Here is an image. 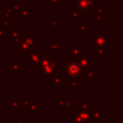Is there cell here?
<instances>
[{
    "instance_id": "6",
    "label": "cell",
    "mask_w": 123,
    "mask_h": 123,
    "mask_svg": "<svg viewBox=\"0 0 123 123\" xmlns=\"http://www.w3.org/2000/svg\"><path fill=\"white\" fill-rule=\"evenodd\" d=\"M76 3V9L81 12H87L89 13L93 12V8L91 5V2L89 0H75Z\"/></svg>"
},
{
    "instance_id": "16",
    "label": "cell",
    "mask_w": 123,
    "mask_h": 123,
    "mask_svg": "<svg viewBox=\"0 0 123 123\" xmlns=\"http://www.w3.org/2000/svg\"><path fill=\"white\" fill-rule=\"evenodd\" d=\"M16 49H17V51H18L19 53H21L22 56H24V57H26L29 53H31V52H35V51H36V48H31V47H30L28 44H26L23 40H22L21 44H20Z\"/></svg>"
},
{
    "instance_id": "31",
    "label": "cell",
    "mask_w": 123,
    "mask_h": 123,
    "mask_svg": "<svg viewBox=\"0 0 123 123\" xmlns=\"http://www.w3.org/2000/svg\"><path fill=\"white\" fill-rule=\"evenodd\" d=\"M29 103H30V100H28L27 96L24 95L22 97V99L20 100V105H21V109H27L28 106H29Z\"/></svg>"
},
{
    "instance_id": "32",
    "label": "cell",
    "mask_w": 123,
    "mask_h": 123,
    "mask_svg": "<svg viewBox=\"0 0 123 123\" xmlns=\"http://www.w3.org/2000/svg\"><path fill=\"white\" fill-rule=\"evenodd\" d=\"M14 14H15V12L11 9V8H6L5 9V15L7 16V17H13L14 16Z\"/></svg>"
},
{
    "instance_id": "5",
    "label": "cell",
    "mask_w": 123,
    "mask_h": 123,
    "mask_svg": "<svg viewBox=\"0 0 123 123\" xmlns=\"http://www.w3.org/2000/svg\"><path fill=\"white\" fill-rule=\"evenodd\" d=\"M92 42L95 48L104 47L106 42V32L105 30H97L92 36Z\"/></svg>"
},
{
    "instance_id": "39",
    "label": "cell",
    "mask_w": 123,
    "mask_h": 123,
    "mask_svg": "<svg viewBox=\"0 0 123 123\" xmlns=\"http://www.w3.org/2000/svg\"><path fill=\"white\" fill-rule=\"evenodd\" d=\"M0 109H1V105H0Z\"/></svg>"
},
{
    "instance_id": "35",
    "label": "cell",
    "mask_w": 123,
    "mask_h": 123,
    "mask_svg": "<svg viewBox=\"0 0 123 123\" xmlns=\"http://www.w3.org/2000/svg\"><path fill=\"white\" fill-rule=\"evenodd\" d=\"M0 38L2 39V43H4L6 40H5V30L0 26Z\"/></svg>"
},
{
    "instance_id": "28",
    "label": "cell",
    "mask_w": 123,
    "mask_h": 123,
    "mask_svg": "<svg viewBox=\"0 0 123 123\" xmlns=\"http://www.w3.org/2000/svg\"><path fill=\"white\" fill-rule=\"evenodd\" d=\"M79 82H80V79L77 77L70 78V90L71 91H74L77 88V86H79Z\"/></svg>"
},
{
    "instance_id": "11",
    "label": "cell",
    "mask_w": 123,
    "mask_h": 123,
    "mask_svg": "<svg viewBox=\"0 0 123 123\" xmlns=\"http://www.w3.org/2000/svg\"><path fill=\"white\" fill-rule=\"evenodd\" d=\"M22 40L31 48H36V35L35 34H22Z\"/></svg>"
},
{
    "instance_id": "3",
    "label": "cell",
    "mask_w": 123,
    "mask_h": 123,
    "mask_svg": "<svg viewBox=\"0 0 123 123\" xmlns=\"http://www.w3.org/2000/svg\"><path fill=\"white\" fill-rule=\"evenodd\" d=\"M88 53L85 51V49L80 46L78 42H71L70 43V61L78 62L81 58L87 56Z\"/></svg>"
},
{
    "instance_id": "40",
    "label": "cell",
    "mask_w": 123,
    "mask_h": 123,
    "mask_svg": "<svg viewBox=\"0 0 123 123\" xmlns=\"http://www.w3.org/2000/svg\"><path fill=\"white\" fill-rule=\"evenodd\" d=\"M89 1H90V2H91V1H92V0H89Z\"/></svg>"
},
{
    "instance_id": "15",
    "label": "cell",
    "mask_w": 123,
    "mask_h": 123,
    "mask_svg": "<svg viewBox=\"0 0 123 123\" xmlns=\"http://www.w3.org/2000/svg\"><path fill=\"white\" fill-rule=\"evenodd\" d=\"M96 10H97L96 12H92V20L93 21H105L106 13H105L104 9L101 7V8H98Z\"/></svg>"
},
{
    "instance_id": "24",
    "label": "cell",
    "mask_w": 123,
    "mask_h": 123,
    "mask_svg": "<svg viewBox=\"0 0 123 123\" xmlns=\"http://www.w3.org/2000/svg\"><path fill=\"white\" fill-rule=\"evenodd\" d=\"M79 106H80V110L82 111H91L93 109V106L89 104L87 100H80Z\"/></svg>"
},
{
    "instance_id": "10",
    "label": "cell",
    "mask_w": 123,
    "mask_h": 123,
    "mask_svg": "<svg viewBox=\"0 0 123 123\" xmlns=\"http://www.w3.org/2000/svg\"><path fill=\"white\" fill-rule=\"evenodd\" d=\"M74 112L81 118L83 123H92L90 120V111H82L78 109V110H75Z\"/></svg>"
},
{
    "instance_id": "4",
    "label": "cell",
    "mask_w": 123,
    "mask_h": 123,
    "mask_svg": "<svg viewBox=\"0 0 123 123\" xmlns=\"http://www.w3.org/2000/svg\"><path fill=\"white\" fill-rule=\"evenodd\" d=\"M56 62L39 68V77L40 78H53L58 73V70H59Z\"/></svg>"
},
{
    "instance_id": "37",
    "label": "cell",
    "mask_w": 123,
    "mask_h": 123,
    "mask_svg": "<svg viewBox=\"0 0 123 123\" xmlns=\"http://www.w3.org/2000/svg\"><path fill=\"white\" fill-rule=\"evenodd\" d=\"M58 123H70V122H66V121H60Z\"/></svg>"
},
{
    "instance_id": "17",
    "label": "cell",
    "mask_w": 123,
    "mask_h": 123,
    "mask_svg": "<svg viewBox=\"0 0 123 123\" xmlns=\"http://www.w3.org/2000/svg\"><path fill=\"white\" fill-rule=\"evenodd\" d=\"M62 44L58 41L57 38H54L52 42L48 44V52H62Z\"/></svg>"
},
{
    "instance_id": "22",
    "label": "cell",
    "mask_w": 123,
    "mask_h": 123,
    "mask_svg": "<svg viewBox=\"0 0 123 123\" xmlns=\"http://www.w3.org/2000/svg\"><path fill=\"white\" fill-rule=\"evenodd\" d=\"M22 34H23L22 30H20L17 25H13V28H12V30L11 31V38H12V39H15V38L19 37Z\"/></svg>"
},
{
    "instance_id": "26",
    "label": "cell",
    "mask_w": 123,
    "mask_h": 123,
    "mask_svg": "<svg viewBox=\"0 0 123 123\" xmlns=\"http://www.w3.org/2000/svg\"><path fill=\"white\" fill-rule=\"evenodd\" d=\"M0 22H1L0 26H1L5 31H7V30L10 29V18H9V17H7L6 15L1 16V17H0Z\"/></svg>"
},
{
    "instance_id": "27",
    "label": "cell",
    "mask_w": 123,
    "mask_h": 123,
    "mask_svg": "<svg viewBox=\"0 0 123 123\" xmlns=\"http://www.w3.org/2000/svg\"><path fill=\"white\" fill-rule=\"evenodd\" d=\"M44 3L47 4L50 9H56L58 5L62 3V0H44Z\"/></svg>"
},
{
    "instance_id": "29",
    "label": "cell",
    "mask_w": 123,
    "mask_h": 123,
    "mask_svg": "<svg viewBox=\"0 0 123 123\" xmlns=\"http://www.w3.org/2000/svg\"><path fill=\"white\" fill-rule=\"evenodd\" d=\"M49 30H57L58 29V16H54L52 18V20L49 22V26H48Z\"/></svg>"
},
{
    "instance_id": "30",
    "label": "cell",
    "mask_w": 123,
    "mask_h": 123,
    "mask_svg": "<svg viewBox=\"0 0 123 123\" xmlns=\"http://www.w3.org/2000/svg\"><path fill=\"white\" fill-rule=\"evenodd\" d=\"M9 8H11L14 12H19L22 8H23V5L22 4H20V3H16V4H14V3H11L10 5H9Z\"/></svg>"
},
{
    "instance_id": "12",
    "label": "cell",
    "mask_w": 123,
    "mask_h": 123,
    "mask_svg": "<svg viewBox=\"0 0 123 123\" xmlns=\"http://www.w3.org/2000/svg\"><path fill=\"white\" fill-rule=\"evenodd\" d=\"M26 111H27L28 113H31V112L38 113L40 111V102H39V100H32V101H30L29 106L26 109Z\"/></svg>"
},
{
    "instance_id": "34",
    "label": "cell",
    "mask_w": 123,
    "mask_h": 123,
    "mask_svg": "<svg viewBox=\"0 0 123 123\" xmlns=\"http://www.w3.org/2000/svg\"><path fill=\"white\" fill-rule=\"evenodd\" d=\"M21 42H22V35H21L19 37L13 39V47H14V48H17V47L21 44Z\"/></svg>"
},
{
    "instance_id": "9",
    "label": "cell",
    "mask_w": 123,
    "mask_h": 123,
    "mask_svg": "<svg viewBox=\"0 0 123 123\" xmlns=\"http://www.w3.org/2000/svg\"><path fill=\"white\" fill-rule=\"evenodd\" d=\"M59 108H66V109H75V101L74 100H64L61 95L58 96V105Z\"/></svg>"
},
{
    "instance_id": "36",
    "label": "cell",
    "mask_w": 123,
    "mask_h": 123,
    "mask_svg": "<svg viewBox=\"0 0 123 123\" xmlns=\"http://www.w3.org/2000/svg\"><path fill=\"white\" fill-rule=\"evenodd\" d=\"M13 122H14V123H27V122L24 121L23 118H21V117H14V118H13Z\"/></svg>"
},
{
    "instance_id": "8",
    "label": "cell",
    "mask_w": 123,
    "mask_h": 123,
    "mask_svg": "<svg viewBox=\"0 0 123 123\" xmlns=\"http://www.w3.org/2000/svg\"><path fill=\"white\" fill-rule=\"evenodd\" d=\"M78 62L80 63L81 67L84 70H89V69L93 68V58L91 56H89V55L81 58L78 61Z\"/></svg>"
},
{
    "instance_id": "19",
    "label": "cell",
    "mask_w": 123,
    "mask_h": 123,
    "mask_svg": "<svg viewBox=\"0 0 123 123\" xmlns=\"http://www.w3.org/2000/svg\"><path fill=\"white\" fill-rule=\"evenodd\" d=\"M17 15L22 18V21H26L28 17L32 15V10L31 8H22L19 12H17Z\"/></svg>"
},
{
    "instance_id": "21",
    "label": "cell",
    "mask_w": 123,
    "mask_h": 123,
    "mask_svg": "<svg viewBox=\"0 0 123 123\" xmlns=\"http://www.w3.org/2000/svg\"><path fill=\"white\" fill-rule=\"evenodd\" d=\"M9 107H10V109H12V110H18V109H21L20 100L18 99V97H17L16 95L13 97L12 100H10V102H9Z\"/></svg>"
},
{
    "instance_id": "38",
    "label": "cell",
    "mask_w": 123,
    "mask_h": 123,
    "mask_svg": "<svg viewBox=\"0 0 123 123\" xmlns=\"http://www.w3.org/2000/svg\"><path fill=\"white\" fill-rule=\"evenodd\" d=\"M1 44H2V39L0 38V46H1Z\"/></svg>"
},
{
    "instance_id": "7",
    "label": "cell",
    "mask_w": 123,
    "mask_h": 123,
    "mask_svg": "<svg viewBox=\"0 0 123 123\" xmlns=\"http://www.w3.org/2000/svg\"><path fill=\"white\" fill-rule=\"evenodd\" d=\"M9 65H10V70H9L10 74H21L23 72L21 61H10Z\"/></svg>"
},
{
    "instance_id": "13",
    "label": "cell",
    "mask_w": 123,
    "mask_h": 123,
    "mask_svg": "<svg viewBox=\"0 0 123 123\" xmlns=\"http://www.w3.org/2000/svg\"><path fill=\"white\" fill-rule=\"evenodd\" d=\"M58 60H59L58 56H46V57H44V58H42L40 60V62H39V68H41L43 66H46V65H49V64H52V63H55Z\"/></svg>"
},
{
    "instance_id": "23",
    "label": "cell",
    "mask_w": 123,
    "mask_h": 123,
    "mask_svg": "<svg viewBox=\"0 0 123 123\" xmlns=\"http://www.w3.org/2000/svg\"><path fill=\"white\" fill-rule=\"evenodd\" d=\"M62 86V73H57L53 77V86L54 87H60Z\"/></svg>"
},
{
    "instance_id": "2",
    "label": "cell",
    "mask_w": 123,
    "mask_h": 123,
    "mask_svg": "<svg viewBox=\"0 0 123 123\" xmlns=\"http://www.w3.org/2000/svg\"><path fill=\"white\" fill-rule=\"evenodd\" d=\"M48 52H31L26 56V63L28 65H31V68L33 70L39 68V62L42 58L49 56Z\"/></svg>"
},
{
    "instance_id": "14",
    "label": "cell",
    "mask_w": 123,
    "mask_h": 123,
    "mask_svg": "<svg viewBox=\"0 0 123 123\" xmlns=\"http://www.w3.org/2000/svg\"><path fill=\"white\" fill-rule=\"evenodd\" d=\"M106 114L101 111V110H94L92 109L90 111V120L91 122H100L102 117H105Z\"/></svg>"
},
{
    "instance_id": "18",
    "label": "cell",
    "mask_w": 123,
    "mask_h": 123,
    "mask_svg": "<svg viewBox=\"0 0 123 123\" xmlns=\"http://www.w3.org/2000/svg\"><path fill=\"white\" fill-rule=\"evenodd\" d=\"M83 16H84L83 12L78 11L76 8H71L70 9V20L72 22H76V21L79 22L80 17H83Z\"/></svg>"
},
{
    "instance_id": "20",
    "label": "cell",
    "mask_w": 123,
    "mask_h": 123,
    "mask_svg": "<svg viewBox=\"0 0 123 123\" xmlns=\"http://www.w3.org/2000/svg\"><path fill=\"white\" fill-rule=\"evenodd\" d=\"M79 34L80 35H87L88 34L87 21H79Z\"/></svg>"
},
{
    "instance_id": "25",
    "label": "cell",
    "mask_w": 123,
    "mask_h": 123,
    "mask_svg": "<svg viewBox=\"0 0 123 123\" xmlns=\"http://www.w3.org/2000/svg\"><path fill=\"white\" fill-rule=\"evenodd\" d=\"M96 73H97V70L96 69H89V70H86L85 71V78L87 79V81L89 83H91L93 81V79L95 78L96 76Z\"/></svg>"
},
{
    "instance_id": "1",
    "label": "cell",
    "mask_w": 123,
    "mask_h": 123,
    "mask_svg": "<svg viewBox=\"0 0 123 123\" xmlns=\"http://www.w3.org/2000/svg\"><path fill=\"white\" fill-rule=\"evenodd\" d=\"M62 74H66L68 77H77L79 79L85 78V71L78 62L69 61L62 67Z\"/></svg>"
},
{
    "instance_id": "33",
    "label": "cell",
    "mask_w": 123,
    "mask_h": 123,
    "mask_svg": "<svg viewBox=\"0 0 123 123\" xmlns=\"http://www.w3.org/2000/svg\"><path fill=\"white\" fill-rule=\"evenodd\" d=\"M97 56H99V57H105L106 56V49H105V47L97 48Z\"/></svg>"
}]
</instances>
